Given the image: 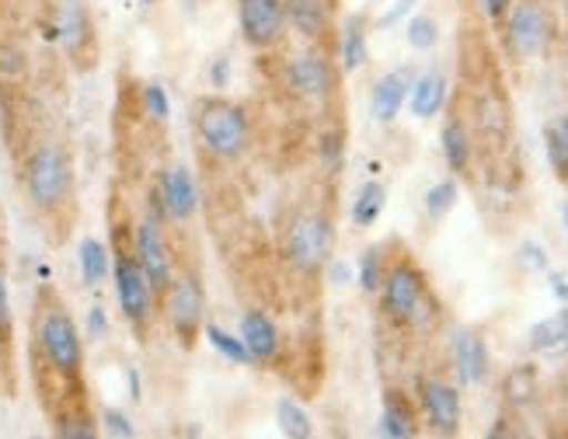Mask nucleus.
Wrapping results in <instances>:
<instances>
[{
	"instance_id": "nucleus-27",
	"label": "nucleus",
	"mask_w": 568,
	"mask_h": 439,
	"mask_svg": "<svg viewBox=\"0 0 568 439\" xmlns=\"http://www.w3.org/2000/svg\"><path fill=\"white\" fill-rule=\"evenodd\" d=\"M78 258H81V279L84 286H102L105 273H109V248L98 237H84L81 248H78Z\"/></svg>"
},
{
	"instance_id": "nucleus-22",
	"label": "nucleus",
	"mask_w": 568,
	"mask_h": 439,
	"mask_svg": "<svg viewBox=\"0 0 568 439\" xmlns=\"http://www.w3.org/2000/svg\"><path fill=\"white\" fill-rule=\"evenodd\" d=\"M530 349L540 356H558L568 353V300L558 314L545 317L530 328Z\"/></svg>"
},
{
	"instance_id": "nucleus-29",
	"label": "nucleus",
	"mask_w": 568,
	"mask_h": 439,
	"mask_svg": "<svg viewBox=\"0 0 568 439\" xmlns=\"http://www.w3.org/2000/svg\"><path fill=\"white\" fill-rule=\"evenodd\" d=\"M387 248L384 244H374V248H366L363 258H359V286L369 297H377V289L384 283V273H387Z\"/></svg>"
},
{
	"instance_id": "nucleus-47",
	"label": "nucleus",
	"mask_w": 568,
	"mask_h": 439,
	"mask_svg": "<svg viewBox=\"0 0 568 439\" xmlns=\"http://www.w3.org/2000/svg\"><path fill=\"white\" fill-rule=\"evenodd\" d=\"M143 4H151V0H143Z\"/></svg>"
},
{
	"instance_id": "nucleus-13",
	"label": "nucleus",
	"mask_w": 568,
	"mask_h": 439,
	"mask_svg": "<svg viewBox=\"0 0 568 439\" xmlns=\"http://www.w3.org/2000/svg\"><path fill=\"white\" fill-rule=\"evenodd\" d=\"M158 192L164 200V213H168L171 224H189V220L195 216V210H200V188H195V178L185 164L161 171Z\"/></svg>"
},
{
	"instance_id": "nucleus-4",
	"label": "nucleus",
	"mask_w": 568,
	"mask_h": 439,
	"mask_svg": "<svg viewBox=\"0 0 568 439\" xmlns=\"http://www.w3.org/2000/svg\"><path fill=\"white\" fill-rule=\"evenodd\" d=\"M36 341L45 366L63 380H78L84 366V341L81 331L73 325V317L60 300H53V293L39 297V317H36Z\"/></svg>"
},
{
	"instance_id": "nucleus-21",
	"label": "nucleus",
	"mask_w": 568,
	"mask_h": 439,
	"mask_svg": "<svg viewBox=\"0 0 568 439\" xmlns=\"http://www.w3.org/2000/svg\"><path fill=\"white\" fill-rule=\"evenodd\" d=\"M53 35L70 49V57H78L81 45L91 42V24H88V14H84V8L78 4V0H63V4H60Z\"/></svg>"
},
{
	"instance_id": "nucleus-1",
	"label": "nucleus",
	"mask_w": 568,
	"mask_h": 439,
	"mask_svg": "<svg viewBox=\"0 0 568 439\" xmlns=\"http://www.w3.org/2000/svg\"><path fill=\"white\" fill-rule=\"evenodd\" d=\"M377 297L384 317L398 328H429L439 314V304L429 293V279L423 273V265L412 258V252H402L398 258L387 262Z\"/></svg>"
},
{
	"instance_id": "nucleus-9",
	"label": "nucleus",
	"mask_w": 568,
	"mask_h": 439,
	"mask_svg": "<svg viewBox=\"0 0 568 439\" xmlns=\"http://www.w3.org/2000/svg\"><path fill=\"white\" fill-rule=\"evenodd\" d=\"M237 4V29L244 45L258 49H276L286 39V0H234Z\"/></svg>"
},
{
	"instance_id": "nucleus-15",
	"label": "nucleus",
	"mask_w": 568,
	"mask_h": 439,
	"mask_svg": "<svg viewBox=\"0 0 568 439\" xmlns=\"http://www.w3.org/2000/svg\"><path fill=\"white\" fill-rule=\"evenodd\" d=\"M241 341H244V349L252 353L255 366H262V363H280L283 338H280L276 321L265 310L252 307V310L241 314Z\"/></svg>"
},
{
	"instance_id": "nucleus-35",
	"label": "nucleus",
	"mask_w": 568,
	"mask_h": 439,
	"mask_svg": "<svg viewBox=\"0 0 568 439\" xmlns=\"http://www.w3.org/2000/svg\"><path fill=\"white\" fill-rule=\"evenodd\" d=\"M102 426H105V432L109 436H119V439H130L136 429H133V422L126 419L122 411H115V408H105L102 411Z\"/></svg>"
},
{
	"instance_id": "nucleus-38",
	"label": "nucleus",
	"mask_w": 568,
	"mask_h": 439,
	"mask_svg": "<svg viewBox=\"0 0 568 439\" xmlns=\"http://www.w3.org/2000/svg\"><path fill=\"white\" fill-rule=\"evenodd\" d=\"M520 255H524V265H527V268H537V273H548V255L540 252L537 244H524Z\"/></svg>"
},
{
	"instance_id": "nucleus-33",
	"label": "nucleus",
	"mask_w": 568,
	"mask_h": 439,
	"mask_svg": "<svg viewBox=\"0 0 568 439\" xmlns=\"http://www.w3.org/2000/svg\"><path fill=\"white\" fill-rule=\"evenodd\" d=\"M24 73V53L11 39H0V81H18Z\"/></svg>"
},
{
	"instance_id": "nucleus-8",
	"label": "nucleus",
	"mask_w": 568,
	"mask_h": 439,
	"mask_svg": "<svg viewBox=\"0 0 568 439\" xmlns=\"http://www.w3.org/2000/svg\"><path fill=\"white\" fill-rule=\"evenodd\" d=\"M112 276H115V297L122 307V317L143 335L146 325L154 321V286L146 279L143 265L136 258L133 248H115V262H112Z\"/></svg>"
},
{
	"instance_id": "nucleus-34",
	"label": "nucleus",
	"mask_w": 568,
	"mask_h": 439,
	"mask_svg": "<svg viewBox=\"0 0 568 439\" xmlns=\"http://www.w3.org/2000/svg\"><path fill=\"white\" fill-rule=\"evenodd\" d=\"M143 109H146V115H151V119L168 122V115H171L168 91H164L161 84H146V88H143Z\"/></svg>"
},
{
	"instance_id": "nucleus-24",
	"label": "nucleus",
	"mask_w": 568,
	"mask_h": 439,
	"mask_svg": "<svg viewBox=\"0 0 568 439\" xmlns=\"http://www.w3.org/2000/svg\"><path fill=\"white\" fill-rule=\"evenodd\" d=\"M366 32H369V24L363 14H353L349 21H345L342 42H338V60H342L345 73H353L366 63Z\"/></svg>"
},
{
	"instance_id": "nucleus-36",
	"label": "nucleus",
	"mask_w": 568,
	"mask_h": 439,
	"mask_svg": "<svg viewBox=\"0 0 568 439\" xmlns=\"http://www.w3.org/2000/svg\"><path fill=\"white\" fill-rule=\"evenodd\" d=\"M415 8V0H394L390 4V11H384L381 18H377V29H394L402 18H408V11Z\"/></svg>"
},
{
	"instance_id": "nucleus-16",
	"label": "nucleus",
	"mask_w": 568,
	"mask_h": 439,
	"mask_svg": "<svg viewBox=\"0 0 568 439\" xmlns=\"http://www.w3.org/2000/svg\"><path fill=\"white\" fill-rule=\"evenodd\" d=\"M439 143H443V161H447L454 175H467V171H471V161H475V130L457 109H450V115L443 119Z\"/></svg>"
},
{
	"instance_id": "nucleus-37",
	"label": "nucleus",
	"mask_w": 568,
	"mask_h": 439,
	"mask_svg": "<svg viewBox=\"0 0 568 439\" xmlns=\"http://www.w3.org/2000/svg\"><path fill=\"white\" fill-rule=\"evenodd\" d=\"M11 335V300H8V279L0 273V346Z\"/></svg>"
},
{
	"instance_id": "nucleus-41",
	"label": "nucleus",
	"mask_w": 568,
	"mask_h": 439,
	"mask_svg": "<svg viewBox=\"0 0 568 439\" xmlns=\"http://www.w3.org/2000/svg\"><path fill=\"white\" fill-rule=\"evenodd\" d=\"M88 325H91V335H105L109 321H105V307H91V317H88Z\"/></svg>"
},
{
	"instance_id": "nucleus-17",
	"label": "nucleus",
	"mask_w": 568,
	"mask_h": 439,
	"mask_svg": "<svg viewBox=\"0 0 568 439\" xmlns=\"http://www.w3.org/2000/svg\"><path fill=\"white\" fill-rule=\"evenodd\" d=\"M450 102V81L439 67L415 73L412 91H408V112L415 119H436Z\"/></svg>"
},
{
	"instance_id": "nucleus-28",
	"label": "nucleus",
	"mask_w": 568,
	"mask_h": 439,
	"mask_svg": "<svg viewBox=\"0 0 568 439\" xmlns=\"http://www.w3.org/2000/svg\"><path fill=\"white\" fill-rule=\"evenodd\" d=\"M276 426L290 439H311L314 436V422H311L307 408L301 401H293V398H280V405H276Z\"/></svg>"
},
{
	"instance_id": "nucleus-3",
	"label": "nucleus",
	"mask_w": 568,
	"mask_h": 439,
	"mask_svg": "<svg viewBox=\"0 0 568 439\" xmlns=\"http://www.w3.org/2000/svg\"><path fill=\"white\" fill-rule=\"evenodd\" d=\"M335 248V224L325 210L317 206H301L283 227V258L293 273L301 276H317L325 273Z\"/></svg>"
},
{
	"instance_id": "nucleus-7",
	"label": "nucleus",
	"mask_w": 568,
	"mask_h": 439,
	"mask_svg": "<svg viewBox=\"0 0 568 439\" xmlns=\"http://www.w3.org/2000/svg\"><path fill=\"white\" fill-rule=\"evenodd\" d=\"M70 161L57 143H42L32 151L29 164H24V192L36 210L53 213L70 200Z\"/></svg>"
},
{
	"instance_id": "nucleus-43",
	"label": "nucleus",
	"mask_w": 568,
	"mask_h": 439,
	"mask_svg": "<svg viewBox=\"0 0 568 439\" xmlns=\"http://www.w3.org/2000/svg\"><path fill=\"white\" fill-rule=\"evenodd\" d=\"M558 401H561V408L568 411V366H565V374L558 377Z\"/></svg>"
},
{
	"instance_id": "nucleus-18",
	"label": "nucleus",
	"mask_w": 568,
	"mask_h": 439,
	"mask_svg": "<svg viewBox=\"0 0 568 439\" xmlns=\"http://www.w3.org/2000/svg\"><path fill=\"white\" fill-rule=\"evenodd\" d=\"M488 346H485V338L475 331V328H460L454 335V370H457V380L464 387H471V384H481L488 377Z\"/></svg>"
},
{
	"instance_id": "nucleus-32",
	"label": "nucleus",
	"mask_w": 568,
	"mask_h": 439,
	"mask_svg": "<svg viewBox=\"0 0 568 439\" xmlns=\"http://www.w3.org/2000/svg\"><path fill=\"white\" fill-rule=\"evenodd\" d=\"M457 203V178H443L426 192V216L429 220H443Z\"/></svg>"
},
{
	"instance_id": "nucleus-14",
	"label": "nucleus",
	"mask_w": 568,
	"mask_h": 439,
	"mask_svg": "<svg viewBox=\"0 0 568 439\" xmlns=\"http://www.w3.org/2000/svg\"><path fill=\"white\" fill-rule=\"evenodd\" d=\"M412 81H415V67H394L374 84V94H369V109H374V119L381 122V126H390V122L398 119V112L408 102Z\"/></svg>"
},
{
	"instance_id": "nucleus-25",
	"label": "nucleus",
	"mask_w": 568,
	"mask_h": 439,
	"mask_svg": "<svg viewBox=\"0 0 568 439\" xmlns=\"http://www.w3.org/2000/svg\"><path fill=\"white\" fill-rule=\"evenodd\" d=\"M545 151H548V164L555 171V178L568 185V112L548 119V126H545Z\"/></svg>"
},
{
	"instance_id": "nucleus-23",
	"label": "nucleus",
	"mask_w": 568,
	"mask_h": 439,
	"mask_svg": "<svg viewBox=\"0 0 568 439\" xmlns=\"http://www.w3.org/2000/svg\"><path fill=\"white\" fill-rule=\"evenodd\" d=\"M537 390H540V374H537L534 363L513 366V370L503 377V401L509 408H527V405H534Z\"/></svg>"
},
{
	"instance_id": "nucleus-19",
	"label": "nucleus",
	"mask_w": 568,
	"mask_h": 439,
	"mask_svg": "<svg viewBox=\"0 0 568 439\" xmlns=\"http://www.w3.org/2000/svg\"><path fill=\"white\" fill-rule=\"evenodd\" d=\"M335 0H286V21L304 42H321L332 32Z\"/></svg>"
},
{
	"instance_id": "nucleus-11",
	"label": "nucleus",
	"mask_w": 568,
	"mask_h": 439,
	"mask_svg": "<svg viewBox=\"0 0 568 439\" xmlns=\"http://www.w3.org/2000/svg\"><path fill=\"white\" fill-rule=\"evenodd\" d=\"M418 408H423V419L436 436L460 432L464 405H460V390L450 380H443V377L418 380Z\"/></svg>"
},
{
	"instance_id": "nucleus-46",
	"label": "nucleus",
	"mask_w": 568,
	"mask_h": 439,
	"mask_svg": "<svg viewBox=\"0 0 568 439\" xmlns=\"http://www.w3.org/2000/svg\"><path fill=\"white\" fill-rule=\"evenodd\" d=\"M565 231H568V206H565Z\"/></svg>"
},
{
	"instance_id": "nucleus-6",
	"label": "nucleus",
	"mask_w": 568,
	"mask_h": 439,
	"mask_svg": "<svg viewBox=\"0 0 568 439\" xmlns=\"http://www.w3.org/2000/svg\"><path fill=\"white\" fill-rule=\"evenodd\" d=\"M161 310L168 328L175 331L182 349H195L203 328H206V293L200 276H175L161 293Z\"/></svg>"
},
{
	"instance_id": "nucleus-31",
	"label": "nucleus",
	"mask_w": 568,
	"mask_h": 439,
	"mask_svg": "<svg viewBox=\"0 0 568 439\" xmlns=\"http://www.w3.org/2000/svg\"><path fill=\"white\" fill-rule=\"evenodd\" d=\"M405 39L412 49H418V53H429V49L439 42V21L433 14H412Z\"/></svg>"
},
{
	"instance_id": "nucleus-10",
	"label": "nucleus",
	"mask_w": 568,
	"mask_h": 439,
	"mask_svg": "<svg viewBox=\"0 0 568 439\" xmlns=\"http://www.w3.org/2000/svg\"><path fill=\"white\" fill-rule=\"evenodd\" d=\"M286 88L304 98V102H325V98L335 91V63L325 49H307V53H296L286 60Z\"/></svg>"
},
{
	"instance_id": "nucleus-2",
	"label": "nucleus",
	"mask_w": 568,
	"mask_h": 439,
	"mask_svg": "<svg viewBox=\"0 0 568 439\" xmlns=\"http://www.w3.org/2000/svg\"><path fill=\"white\" fill-rule=\"evenodd\" d=\"M192 122H195V140H200L203 154L220 164L241 161L244 151L252 146V119L234 98H224V94L200 98Z\"/></svg>"
},
{
	"instance_id": "nucleus-40",
	"label": "nucleus",
	"mask_w": 568,
	"mask_h": 439,
	"mask_svg": "<svg viewBox=\"0 0 568 439\" xmlns=\"http://www.w3.org/2000/svg\"><path fill=\"white\" fill-rule=\"evenodd\" d=\"M227 78H231L227 60H216V63L210 67V81H213V88H216V91H224V88H227Z\"/></svg>"
},
{
	"instance_id": "nucleus-45",
	"label": "nucleus",
	"mask_w": 568,
	"mask_h": 439,
	"mask_svg": "<svg viewBox=\"0 0 568 439\" xmlns=\"http://www.w3.org/2000/svg\"><path fill=\"white\" fill-rule=\"evenodd\" d=\"M565 53H568V21H565Z\"/></svg>"
},
{
	"instance_id": "nucleus-44",
	"label": "nucleus",
	"mask_w": 568,
	"mask_h": 439,
	"mask_svg": "<svg viewBox=\"0 0 568 439\" xmlns=\"http://www.w3.org/2000/svg\"><path fill=\"white\" fill-rule=\"evenodd\" d=\"M332 279H335V283H345V279H349V268H345L342 262H335V265H332Z\"/></svg>"
},
{
	"instance_id": "nucleus-39",
	"label": "nucleus",
	"mask_w": 568,
	"mask_h": 439,
	"mask_svg": "<svg viewBox=\"0 0 568 439\" xmlns=\"http://www.w3.org/2000/svg\"><path fill=\"white\" fill-rule=\"evenodd\" d=\"M481 8H485V14H488L491 24H503V18L513 8V0H481Z\"/></svg>"
},
{
	"instance_id": "nucleus-20",
	"label": "nucleus",
	"mask_w": 568,
	"mask_h": 439,
	"mask_svg": "<svg viewBox=\"0 0 568 439\" xmlns=\"http://www.w3.org/2000/svg\"><path fill=\"white\" fill-rule=\"evenodd\" d=\"M418 432V411L408 395L402 390H387L384 395V411H381V436L390 439H408Z\"/></svg>"
},
{
	"instance_id": "nucleus-42",
	"label": "nucleus",
	"mask_w": 568,
	"mask_h": 439,
	"mask_svg": "<svg viewBox=\"0 0 568 439\" xmlns=\"http://www.w3.org/2000/svg\"><path fill=\"white\" fill-rule=\"evenodd\" d=\"M548 279H551V293L558 300H568V283H565V276H558V273H548Z\"/></svg>"
},
{
	"instance_id": "nucleus-12",
	"label": "nucleus",
	"mask_w": 568,
	"mask_h": 439,
	"mask_svg": "<svg viewBox=\"0 0 568 439\" xmlns=\"http://www.w3.org/2000/svg\"><path fill=\"white\" fill-rule=\"evenodd\" d=\"M133 252L143 265L146 279H151L154 293H161L171 279H175V255L168 248V237L158 220H143L133 231Z\"/></svg>"
},
{
	"instance_id": "nucleus-5",
	"label": "nucleus",
	"mask_w": 568,
	"mask_h": 439,
	"mask_svg": "<svg viewBox=\"0 0 568 439\" xmlns=\"http://www.w3.org/2000/svg\"><path fill=\"white\" fill-rule=\"evenodd\" d=\"M555 42V18L545 0H513L503 18V45L513 63H530L545 57Z\"/></svg>"
},
{
	"instance_id": "nucleus-30",
	"label": "nucleus",
	"mask_w": 568,
	"mask_h": 439,
	"mask_svg": "<svg viewBox=\"0 0 568 439\" xmlns=\"http://www.w3.org/2000/svg\"><path fill=\"white\" fill-rule=\"evenodd\" d=\"M203 335L210 338V346L220 353V356H227L231 363H241V366H255V359H252V353L244 349V341L237 338V335H231V331H224L220 325H206L203 328Z\"/></svg>"
},
{
	"instance_id": "nucleus-26",
	"label": "nucleus",
	"mask_w": 568,
	"mask_h": 439,
	"mask_svg": "<svg viewBox=\"0 0 568 439\" xmlns=\"http://www.w3.org/2000/svg\"><path fill=\"white\" fill-rule=\"evenodd\" d=\"M387 206V188L384 182H363L359 192H356V200H353V224L356 227H374L381 213Z\"/></svg>"
}]
</instances>
